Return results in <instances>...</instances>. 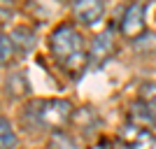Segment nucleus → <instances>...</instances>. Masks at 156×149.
I'll use <instances>...</instances> for the list:
<instances>
[{"instance_id":"nucleus-11","label":"nucleus","mask_w":156,"mask_h":149,"mask_svg":"<svg viewBox=\"0 0 156 149\" xmlns=\"http://www.w3.org/2000/svg\"><path fill=\"white\" fill-rule=\"evenodd\" d=\"M12 49H14L12 37H9L7 33H2V63H7V61L12 59Z\"/></svg>"},{"instance_id":"nucleus-7","label":"nucleus","mask_w":156,"mask_h":149,"mask_svg":"<svg viewBox=\"0 0 156 149\" xmlns=\"http://www.w3.org/2000/svg\"><path fill=\"white\" fill-rule=\"evenodd\" d=\"M114 51V40H112V30L107 28L105 33L96 35V40L91 42V49H89V61L91 63H103L105 59H110V54Z\"/></svg>"},{"instance_id":"nucleus-9","label":"nucleus","mask_w":156,"mask_h":149,"mask_svg":"<svg viewBox=\"0 0 156 149\" xmlns=\"http://www.w3.org/2000/svg\"><path fill=\"white\" fill-rule=\"evenodd\" d=\"M0 130H2V142H0V147L2 149H14L16 147V135H14L12 126H9V119L2 117L0 119Z\"/></svg>"},{"instance_id":"nucleus-6","label":"nucleus","mask_w":156,"mask_h":149,"mask_svg":"<svg viewBox=\"0 0 156 149\" xmlns=\"http://www.w3.org/2000/svg\"><path fill=\"white\" fill-rule=\"evenodd\" d=\"M128 123L140 126L144 130H154L156 128V110L149 107L147 103H142V100H135L128 110Z\"/></svg>"},{"instance_id":"nucleus-2","label":"nucleus","mask_w":156,"mask_h":149,"mask_svg":"<svg viewBox=\"0 0 156 149\" xmlns=\"http://www.w3.org/2000/svg\"><path fill=\"white\" fill-rule=\"evenodd\" d=\"M75 117L72 103L65 98H49V100H30L23 110V123L40 130H61Z\"/></svg>"},{"instance_id":"nucleus-8","label":"nucleus","mask_w":156,"mask_h":149,"mask_svg":"<svg viewBox=\"0 0 156 149\" xmlns=\"http://www.w3.org/2000/svg\"><path fill=\"white\" fill-rule=\"evenodd\" d=\"M9 37H12L14 47H19L21 54H28L35 47V33L28 30V28H16V30L9 33Z\"/></svg>"},{"instance_id":"nucleus-5","label":"nucleus","mask_w":156,"mask_h":149,"mask_svg":"<svg viewBox=\"0 0 156 149\" xmlns=\"http://www.w3.org/2000/svg\"><path fill=\"white\" fill-rule=\"evenodd\" d=\"M72 12H75L79 23H84L86 28H91V26H96V23L103 21L105 2H100V0H77V2L72 5Z\"/></svg>"},{"instance_id":"nucleus-1","label":"nucleus","mask_w":156,"mask_h":149,"mask_svg":"<svg viewBox=\"0 0 156 149\" xmlns=\"http://www.w3.org/2000/svg\"><path fill=\"white\" fill-rule=\"evenodd\" d=\"M49 49H51V56L56 59V63L61 65V70L68 72L72 79H77L82 75V70L86 68V63H89L84 37L70 23H61L51 30Z\"/></svg>"},{"instance_id":"nucleus-3","label":"nucleus","mask_w":156,"mask_h":149,"mask_svg":"<svg viewBox=\"0 0 156 149\" xmlns=\"http://www.w3.org/2000/svg\"><path fill=\"white\" fill-rule=\"evenodd\" d=\"M119 142L126 149H156V137L151 135V130H144L133 123L119 128Z\"/></svg>"},{"instance_id":"nucleus-10","label":"nucleus","mask_w":156,"mask_h":149,"mask_svg":"<svg viewBox=\"0 0 156 149\" xmlns=\"http://www.w3.org/2000/svg\"><path fill=\"white\" fill-rule=\"evenodd\" d=\"M137 96H140L142 103H147L149 107H154V110H156V84H154V82H144V84H140Z\"/></svg>"},{"instance_id":"nucleus-4","label":"nucleus","mask_w":156,"mask_h":149,"mask_svg":"<svg viewBox=\"0 0 156 149\" xmlns=\"http://www.w3.org/2000/svg\"><path fill=\"white\" fill-rule=\"evenodd\" d=\"M144 14H147V5L144 2H133V5L126 7L124 16H121V23H119L124 37L133 40L144 30Z\"/></svg>"}]
</instances>
